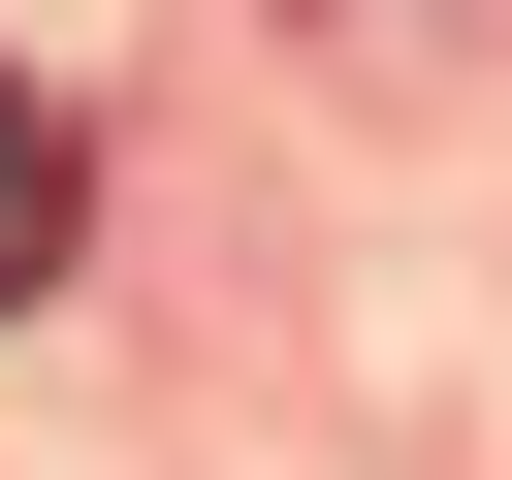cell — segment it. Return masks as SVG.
I'll list each match as a JSON object with an SVG mask.
<instances>
[{
	"label": "cell",
	"instance_id": "6da1fadb",
	"mask_svg": "<svg viewBox=\"0 0 512 480\" xmlns=\"http://www.w3.org/2000/svg\"><path fill=\"white\" fill-rule=\"evenodd\" d=\"M32 256H64V128L0 96V288H32Z\"/></svg>",
	"mask_w": 512,
	"mask_h": 480
}]
</instances>
